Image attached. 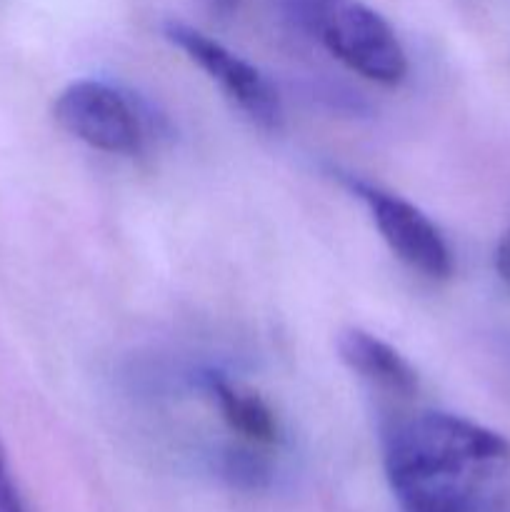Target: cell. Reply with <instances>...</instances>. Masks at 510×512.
Listing matches in <instances>:
<instances>
[{
    "instance_id": "6da1fadb",
    "label": "cell",
    "mask_w": 510,
    "mask_h": 512,
    "mask_svg": "<svg viewBox=\"0 0 510 512\" xmlns=\"http://www.w3.org/2000/svg\"><path fill=\"white\" fill-rule=\"evenodd\" d=\"M383 465L405 512H485L510 490V440L450 413L390 425Z\"/></svg>"
},
{
    "instance_id": "7a4b0ae2",
    "label": "cell",
    "mask_w": 510,
    "mask_h": 512,
    "mask_svg": "<svg viewBox=\"0 0 510 512\" xmlns=\"http://www.w3.org/2000/svg\"><path fill=\"white\" fill-rule=\"evenodd\" d=\"M290 18L313 35L333 58L363 78L398 85L408 58L398 35L360 0H283Z\"/></svg>"
},
{
    "instance_id": "3957f363",
    "label": "cell",
    "mask_w": 510,
    "mask_h": 512,
    "mask_svg": "<svg viewBox=\"0 0 510 512\" xmlns=\"http://www.w3.org/2000/svg\"><path fill=\"white\" fill-rule=\"evenodd\" d=\"M53 115L60 128L103 153L135 155L145 145V120L133 100L100 80H78L58 95Z\"/></svg>"
},
{
    "instance_id": "277c9868",
    "label": "cell",
    "mask_w": 510,
    "mask_h": 512,
    "mask_svg": "<svg viewBox=\"0 0 510 512\" xmlns=\"http://www.w3.org/2000/svg\"><path fill=\"white\" fill-rule=\"evenodd\" d=\"M163 33L170 43L188 55L213 83L220 85L225 95L248 115L260 128L275 130L283 120V108L273 85L268 83L263 73L248 60L240 58L223 43L213 40L210 35L180 23L168 20L163 25Z\"/></svg>"
},
{
    "instance_id": "5b68a950",
    "label": "cell",
    "mask_w": 510,
    "mask_h": 512,
    "mask_svg": "<svg viewBox=\"0 0 510 512\" xmlns=\"http://www.w3.org/2000/svg\"><path fill=\"white\" fill-rule=\"evenodd\" d=\"M350 190L368 205L370 218L393 255L410 270L433 280H445L453 273V255L440 230L408 200L373 188L363 180H348Z\"/></svg>"
},
{
    "instance_id": "8992f818",
    "label": "cell",
    "mask_w": 510,
    "mask_h": 512,
    "mask_svg": "<svg viewBox=\"0 0 510 512\" xmlns=\"http://www.w3.org/2000/svg\"><path fill=\"white\" fill-rule=\"evenodd\" d=\"M338 353L355 375L368 380L375 388L395 398H413L418 393V373L413 365L375 335L360 328L343 330L338 338Z\"/></svg>"
},
{
    "instance_id": "52a82bcc",
    "label": "cell",
    "mask_w": 510,
    "mask_h": 512,
    "mask_svg": "<svg viewBox=\"0 0 510 512\" xmlns=\"http://www.w3.org/2000/svg\"><path fill=\"white\" fill-rule=\"evenodd\" d=\"M200 388L213 398L228 428L238 433L240 438L248 440L250 445L278 443V420H275L273 410L265 405V400L258 393L233 383V380L225 378L223 373H215V370H205L200 375Z\"/></svg>"
},
{
    "instance_id": "ba28073f",
    "label": "cell",
    "mask_w": 510,
    "mask_h": 512,
    "mask_svg": "<svg viewBox=\"0 0 510 512\" xmlns=\"http://www.w3.org/2000/svg\"><path fill=\"white\" fill-rule=\"evenodd\" d=\"M223 473L230 483L240 485V488H260L270 478V468L263 455L245 448L228 450L223 455Z\"/></svg>"
},
{
    "instance_id": "9c48e42d",
    "label": "cell",
    "mask_w": 510,
    "mask_h": 512,
    "mask_svg": "<svg viewBox=\"0 0 510 512\" xmlns=\"http://www.w3.org/2000/svg\"><path fill=\"white\" fill-rule=\"evenodd\" d=\"M0 512H28L20 490L15 485L13 473H10L8 455H5L3 443H0Z\"/></svg>"
},
{
    "instance_id": "30bf717a",
    "label": "cell",
    "mask_w": 510,
    "mask_h": 512,
    "mask_svg": "<svg viewBox=\"0 0 510 512\" xmlns=\"http://www.w3.org/2000/svg\"><path fill=\"white\" fill-rule=\"evenodd\" d=\"M495 270H498L500 280L510 288V225L498 240V248H495Z\"/></svg>"
},
{
    "instance_id": "8fae6325",
    "label": "cell",
    "mask_w": 510,
    "mask_h": 512,
    "mask_svg": "<svg viewBox=\"0 0 510 512\" xmlns=\"http://www.w3.org/2000/svg\"><path fill=\"white\" fill-rule=\"evenodd\" d=\"M220 3H223V5H233V3H238V0H220Z\"/></svg>"
}]
</instances>
